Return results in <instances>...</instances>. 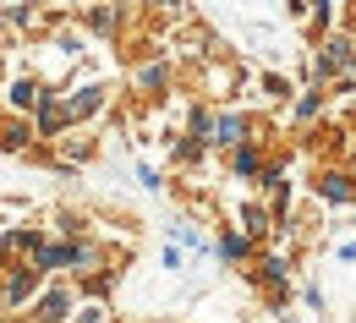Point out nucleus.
I'll use <instances>...</instances> for the list:
<instances>
[{"instance_id": "6e6552de", "label": "nucleus", "mask_w": 356, "mask_h": 323, "mask_svg": "<svg viewBox=\"0 0 356 323\" xmlns=\"http://www.w3.org/2000/svg\"><path fill=\"white\" fill-rule=\"evenodd\" d=\"M241 252H247V241H241V235H225V241H220V258H241Z\"/></svg>"}, {"instance_id": "f03ea898", "label": "nucleus", "mask_w": 356, "mask_h": 323, "mask_svg": "<svg viewBox=\"0 0 356 323\" xmlns=\"http://www.w3.org/2000/svg\"><path fill=\"white\" fill-rule=\"evenodd\" d=\"M66 313H72V296H66V290L44 296V318H49V323H55V318H66Z\"/></svg>"}, {"instance_id": "20e7f679", "label": "nucleus", "mask_w": 356, "mask_h": 323, "mask_svg": "<svg viewBox=\"0 0 356 323\" xmlns=\"http://www.w3.org/2000/svg\"><path fill=\"white\" fill-rule=\"evenodd\" d=\"M60 126V104H55V93H44V110H39V132H55Z\"/></svg>"}, {"instance_id": "423d86ee", "label": "nucleus", "mask_w": 356, "mask_h": 323, "mask_svg": "<svg viewBox=\"0 0 356 323\" xmlns=\"http://www.w3.org/2000/svg\"><path fill=\"white\" fill-rule=\"evenodd\" d=\"M33 99H39L33 83H17V88H11V104H17V110H33Z\"/></svg>"}, {"instance_id": "0eeeda50", "label": "nucleus", "mask_w": 356, "mask_h": 323, "mask_svg": "<svg viewBox=\"0 0 356 323\" xmlns=\"http://www.w3.org/2000/svg\"><path fill=\"white\" fill-rule=\"evenodd\" d=\"M241 132H247V126H241L236 115H225V121H220V132H214V138H220V142H236V138H241Z\"/></svg>"}, {"instance_id": "f257e3e1", "label": "nucleus", "mask_w": 356, "mask_h": 323, "mask_svg": "<svg viewBox=\"0 0 356 323\" xmlns=\"http://www.w3.org/2000/svg\"><path fill=\"white\" fill-rule=\"evenodd\" d=\"M99 99H104V88H83L72 104H66V115H88V110H99Z\"/></svg>"}, {"instance_id": "39448f33", "label": "nucleus", "mask_w": 356, "mask_h": 323, "mask_svg": "<svg viewBox=\"0 0 356 323\" xmlns=\"http://www.w3.org/2000/svg\"><path fill=\"white\" fill-rule=\"evenodd\" d=\"M258 165H264V159H258L252 148H236V176H258Z\"/></svg>"}, {"instance_id": "7ed1b4c3", "label": "nucleus", "mask_w": 356, "mask_h": 323, "mask_svg": "<svg viewBox=\"0 0 356 323\" xmlns=\"http://www.w3.org/2000/svg\"><path fill=\"white\" fill-rule=\"evenodd\" d=\"M318 192H323V197H334V203H346V197H351V181H340V176H323V181H318Z\"/></svg>"}]
</instances>
